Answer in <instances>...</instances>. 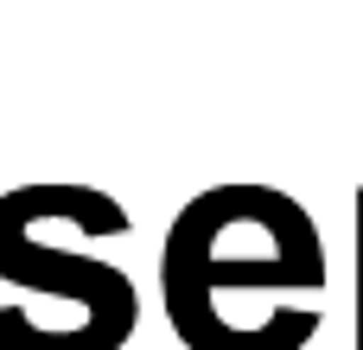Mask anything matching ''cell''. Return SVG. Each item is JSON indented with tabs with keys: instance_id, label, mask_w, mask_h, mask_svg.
Masks as SVG:
<instances>
[{
	"instance_id": "cell-3",
	"label": "cell",
	"mask_w": 363,
	"mask_h": 350,
	"mask_svg": "<svg viewBox=\"0 0 363 350\" xmlns=\"http://www.w3.org/2000/svg\"><path fill=\"white\" fill-rule=\"evenodd\" d=\"M357 338H351V350H363V185H357Z\"/></svg>"
},
{
	"instance_id": "cell-2",
	"label": "cell",
	"mask_w": 363,
	"mask_h": 350,
	"mask_svg": "<svg viewBox=\"0 0 363 350\" xmlns=\"http://www.w3.org/2000/svg\"><path fill=\"white\" fill-rule=\"evenodd\" d=\"M45 217H64L83 236H128L134 217L108 191H96V185H57L51 179V185H13V191H0V281L6 287H26V293H57V300L83 306L89 332L108 350H121L134 338V319H140L134 281L115 261L32 242V223H45Z\"/></svg>"
},
{
	"instance_id": "cell-1",
	"label": "cell",
	"mask_w": 363,
	"mask_h": 350,
	"mask_svg": "<svg viewBox=\"0 0 363 350\" xmlns=\"http://www.w3.org/2000/svg\"><path fill=\"white\" fill-rule=\"evenodd\" d=\"M325 287V249L300 198L274 185H249L242 249L230 255L217 223V191H198L160 255V293L166 319L185 350H236L230 344V293H319Z\"/></svg>"
}]
</instances>
